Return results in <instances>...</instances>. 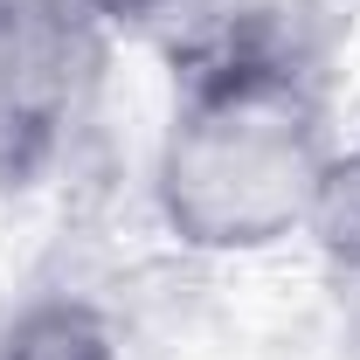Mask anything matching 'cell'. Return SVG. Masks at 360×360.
Instances as JSON below:
<instances>
[{
	"label": "cell",
	"instance_id": "cell-1",
	"mask_svg": "<svg viewBox=\"0 0 360 360\" xmlns=\"http://www.w3.org/2000/svg\"><path fill=\"white\" fill-rule=\"evenodd\" d=\"M333 153L326 49L284 7H243L174 49L146 194L187 257H270L305 236Z\"/></svg>",
	"mask_w": 360,
	"mask_h": 360
},
{
	"label": "cell",
	"instance_id": "cell-2",
	"mask_svg": "<svg viewBox=\"0 0 360 360\" xmlns=\"http://www.w3.org/2000/svg\"><path fill=\"white\" fill-rule=\"evenodd\" d=\"M111 28L84 0H0V194H35L84 139Z\"/></svg>",
	"mask_w": 360,
	"mask_h": 360
},
{
	"label": "cell",
	"instance_id": "cell-3",
	"mask_svg": "<svg viewBox=\"0 0 360 360\" xmlns=\"http://www.w3.org/2000/svg\"><path fill=\"white\" fill-rule=\"evenodd\" d=\"M0 360H139L132 333L90 291H35L0 319Z\"/></svg>",
	"mask_w": 360,
	"mask_h": 360
},
{
	"label": "cell",
	"instance_id": "cell-4",
	"mask_svg": "<svg viewBox=\"0 0 360 360\" xmlns=\"http://www.w3.org/2000/svg\"><path fill=\"white\" fill-rule=\"evenodd\" d=\"M305 243L326 270V291L347 319V333L360 340V139H340L312 194V215H305Z\"/></svg>",
	"mask_w": 360,
	"mask_h": 360
},
{
	"label": "cell",
	"instance_id": "cell-5",
	"mask_svg": "<svg viewBox=\"0 0 360 360\" xmlns=\"http://www.w3.org/2000/svg\"><path fill=\"white\" fill-rule=\"evenodd\" d=\"M90 14L111 28V35H132V28H160V21H180L194 0H84Z\"/></svg>",
	"mask_w": 360,
	"mask_h": 360
}]
</instances>
